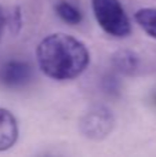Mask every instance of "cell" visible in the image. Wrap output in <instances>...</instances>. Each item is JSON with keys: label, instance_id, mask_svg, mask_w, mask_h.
Masks as SVG:
<instances>
[{"label": "cell", "instance_id": "1", "mask_svg": "<svg viewBox=\"0 0 156 157\" xmlns=\"http://www.w3.org/2000/svg\"><path fill=\"white\" fill-rule=\"evenodd\" d=\"M36 58L41 72L53 80L64 81L80 76L90 62L87 47L66 33H51L39 43Z\"/></svg>", "mask_w": 156, "mask_h": 157}, {"label": "cell", "instance_id": "2", "mask_svg": "<svg viewBox=\"0 0 156 157\" xmlns=\"http://www.w3.org/2000/svg\"><path fill=\"white\" fill-rule=\"evenodd\" d=\"M93 13L105 33L113 37H126L131 32V24L119 0H93Z\"/></svg>", "mask_w": 156, "mask_h": 157}, {"label": "cell", "instance_id": "3", "mask_svg": "<svg viewBox=\"0 0 156 157\" xmlns=\"http://www.w3.org/2000/svg\"><path fill=\"white\" fill-rule=\"evenodd\" d=\"M115 117L105 106H94L82 116L79 123L80 132L88 139L101 141L112 132Z\"/></svg>", "mask_w": 156, "mask_h": 157}, {"label": "cell", "instance_id": "4", "mask_svg": "<svg viewBox=\"0 0 156 157\" xmlns=\"http://www.w3.org/2000/svg\"><path fill=\"white\" fill-rule=\"evenodd\" d=\"M30 78V66L25 61L13 59L4 63L0 71V80L8 87L24 86Z\"/></svg>", "mask_w": 156, "mask_h": 157}, {"label": "cell", "instance_id": "5", "mask_svg": "<svg viewBox=\"0 0 156 157\" xmlns=\"http://www.w3.org/2000/svg\"><path fill=\"white\" fill-rule=\"evenodd\" d=\"M18 139V123L10 110L0 108V152L8 150Z\"/></svg>", "mask_w": 156, "mask_h": 157}, {"label": "cell", "instance_id": "6", "mask_svg": "<svg viewBox=\"0 0 156 157\" xmlns=\"http://www.w3.org/2000/svg\"><path fill=\"white\" fill-rule=\"evenodd\" d=\"M112 65L122 75H133L138 69L140 59L134 51L123 48L112 55Z\"/></svg>", "mask_w": 156, "mask_h": 157}, {"label": "cell", "instance_id": "7", "mask_svg": "<svg viewBox=\"0 0 156 157\" xmlns=\"http://www.w3.org/2000/svg\"><path fill=\"white\" fill-rule=\"evenodd\" d=\"M134 19L146 35L156 39V8H140L138 11H135Z\"/></svg>", "mask_w": 156, "mask_h": 157}, {"label": "cell", "instance_id": "8", "mask_svg": "<svg viewBox=\"0 0 156 157\" xmlns=\"http://www.w3.org/2000/svg\"><path fill=\"white\" fill-rule=\"evenodd\" d=\"M55 11H57L58 17L62 19L64 22L69 25H77L82 22V13L77 7H75L73 4H71L69 2H60L57 6H55Z\"/></svg>", "mask_w": 156, "mask_h": 157}, {"label": "cell", "instance_id": "9", "mask_svg": "<svg viewBox=\"0 0 156 157\" xmlns=\"http://www.w3.org/2000/svg\"><path fill=\"white\" fill-rule=\"evenodd\" d=\"M22 28V14H21V8L15 7L13 10L10 15V29L13 33H18Z\"/></svg>", "mask_w": 156, "mask_h": 157}, {"label": "cell", "instance_id": "10", "mask_svg": "<svg viewBox=\"0 0 156 157\" xmlns=\"http://www.w3.org/2000/svg\"><path fill=\"white\" fill-rule=\"evenodd\" d=\"M6 22H7V18H6L4 10H3V8L0 7V37H2V33H3V30H4Z\"/></svg>", "mask_w": 156, "mask_h": 157}]
</instances>
